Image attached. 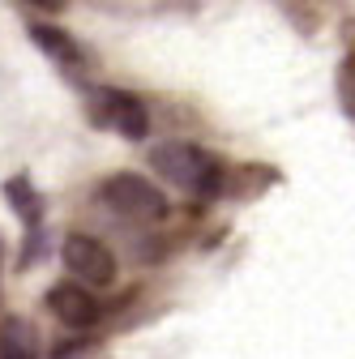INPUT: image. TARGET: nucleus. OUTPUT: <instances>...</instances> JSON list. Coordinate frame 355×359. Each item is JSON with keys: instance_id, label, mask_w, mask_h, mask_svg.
I'll list each match as a JSON object with an SVG mask.
<instances>
[{"instance_id": "7ed1b4c3", "label": "nucleus", "mask_w": 355, "mask_h": 359, "mask_svg": "<svg viewBox=\"0 0 355 359\" xmlns=\"http://www.w3.org/2000/svg\"><path fill=\"white\" fill-rule=\"evenodd\" d=\"M60 261H65V269H73V274L81 283H91V287L116 283V257H112V248L103 240H95V236H86V231H69L65 236Z\"/></svg>"}, {"instance_id": "f03ea898", "label": "nucleus", "mask_w": 355, "mask_h": 359, "mask_svg": "<svg viewBox=\"0 0 355 359\" xmlns=\"http://www.w3.org/2000/svg\"><path fill=\"white\" fill-rule=\"evenodd\" d=\"M99 201L124 222H159L167 214V197L150 184L146 175H133V171L107 175L103 189H99Z\"/></svg>"}, {"instance_id": "20e7f679", "label": "nucleus", "mask_w": 355, "mask_h": 359, "mask_svg": "<svg viewBox=\"0 0 355 359\" xmlns=\"http://www.w3.org/2000/svg\"><path fill=\"white\" fill-rule=\"evenodd\" d=\"M95 120L116 128L120 137L128 142H142L150 133V116H146V103L138 95H128V90H95Z\"/></svg>"}, {"instance_id": "39448f33", "label": "nucleus", "mask_w": 355, "mask_h": 359, "mask_svg": "<svg viewBox=\"0 0 355 359\" xmlns=\"http://www.w3.org/2000/svg\"><path fill=\"white\" fill-rule=\"evenodd\" d=\"M48 308H52V317L60 325H69V330H91V325L103 321V304L86 291V287H77V283L52 287L48 291Z\"/></svg>"}, {"instance_id": "6e6552de", "label": "nucleus", "mask_w": 355, "mask_h": 359, "mask_svg": "<svg viewBox=\"0 0 355 359\" xmlns=\"http://www.w3.org/2000/svg\"><path fill=\"white\" fill-rule=\"evenodd\" d=\"M0 359H39V338H34L30 321H22V317L0 321Z\"/></svg>"}, {"instance_id": "1a4fd4ad", "label": "nucleus", "mask_w": 355, "mask_h": 359, "mask_svg": "<svg viewBox=\"0 0 355 359\" xmlns=\"http://www.w3.org/2000/svg\"><path fill=\"white\" fill-rule=\"evenodd\" d=\"M342 103H347V111H351V60L342 65Z\"/></svg>"}, {"instance_id": "423d86ee", "label": "nucleus", "mask_w": 355, "mask_h": 359, "mask_svg": "<svg viewBox=\"0 0 355 359\" xmlns=\"http://www.w3.org/2000/svg\"><path fill=\"white\" fill-rule=\"evenodd\" d=\"M5 197H9V205H13V214L26 222V231H30V248L22 252V261H30L34 252H39V240H43V197L34 193V184L26 175H13L9 184H5Z\"/></svg>"}, {"instance_id": "f257e3e1", "label": "nucleus", "mask_w": 355, "mask_h": 359, "mask_svg": "<svg viewBox=\"0 0 355 359\" xmlns=\"http://www.w3.org/2000/svg\"><path fill=\"white\" fill-rule=\"evenodd\" d=\"M150 163L159 167L163 180H171L175 189H185V193H193V197H201V201L218 197V193H223V184H227V167L218 163L214 154H206L201 146L167 142V146H159V150L150 154Z\"/></svg>"}, {"instance_id": "0eeeda50", "label": "nucleus", "mask_w": 355, "mask_h": 359, "mask_svg": "<svg viewBox=\"0 0 355 359\" xmlns=\"http://www.w3.org/2000/svg\"><path fill=\"white\" fill-rule=\"evenodd\" d=\"M30 39L39 43V48H43V56H52L56 65H65L69 73L73 69H81V48H77V43L60 30V26H48V22H30Z\"/></svg>"}]
</instances>
